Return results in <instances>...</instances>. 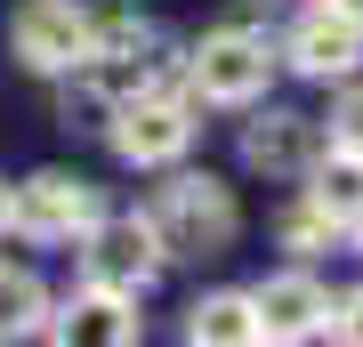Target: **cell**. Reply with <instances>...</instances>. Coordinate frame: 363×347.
<instances>
[{"label": "cell", "instance_id": "obj_4", "mask_svg": "<svg viewBox=\"0 0 363 347\" xmlns=\"http://www.w3.org/2000/svg\"><path fill=\"white\" fill-rule=\"evenodd\" d=\"M9 226L33 234V243H81L97 226V186L73 178V170H40V178L9 186Z\"/></svg>", "mask_w": 363, "mask_h": 347}, {"label": "cell", "instance_id": "obj_12", "mask_svg": "<svg viewBox=\"0 0 363 347\" xmlns=\"http://www.w3.org/2000/svg\"><path fill=\"white\" fill-rule=\"evenodd\" d=\"M307 194L331 210L339 226H347L355 210H363V154H347V145H323V154H315V170H307Z\"/></svg>", "mask_w": 363, "mask_h": 347}, {"label": "cell", "instance_id": "obj_14", "mask_svg": "<svg viewBox=\"0 0 363 347\" xmlns=\"http://www.w3.org/2000/svg\"><path fill=\"white\" fill-rule=\"evenodd\" d=\"M331 234H339V219H331L323 202H315V194H307V202L291 210V219H283V243H291V250H323Z\"/></svg>", "mask_w": 363, "mask_h": 347}, {"label": "cell", "instance_id": "obj_6", "mask_svg": "<svg viewBox=\"0 0 363 347\" xmlns=\"http://www.w3.org/2000/svg\"><path fill=\"white\" fill-rule=\"evenodd\" d=\"M267 73H274V49H267V33H250V25L210 33L202 49L186 57V81H194L210 105H250L267 89Z\"/></svg>", "mask_w": 363, "mask_h": 347}, {"label": "cell", "instance_id": "obj_10", "mask_svg": "<svg viewBox=\"0 0 363 347\" xmlns=\"http://www.w3.org/2000/svg\"><path fill=\"white\" fill-rule=\"evenodd\" d=\"M40 331L65 339V347H130V339H138V299H130V291H97V283H89L65 315L40 323Z\"/></svg>", "mask_w": 363, "mask_h": 347}, {"label": "cell", "instance_id": "obj_5", "mask_svg": "<svg viewBox=\"0 0 363 347\" xmlns=\"http://www.w3.org/2000/svg\"><path fill=\"white\" fill-rule=\"evenodd\" d=\"M162 258H169V250H162V234L145 226V219H105V210H97V226L81 234V283L138 299V291L162 275Z\"/></svg>", "mask_w": 363, "mask_h": 347}, {"label": "cell", "instance_id": "obj_7", "mask_svg": "<svg viewBox=\"0 0 363 347\" xmlns=\"http://www.w3.org/2000/svg\"><path fill=\"white\" fill-rule=\"evenodd\" d=\"M291 65L315 73V81H347L363 65V16L347 9V0H315V9L291 25Z\"/></svg>", "mask_w": 363, "mask_h": 347}, {"label": "cell", "instance_id": "obj_13", "mask_svg": "<svg viewBox=\"0 0 363 347\" xmlns=\"http://www.w3.org/2000/svg\"><path fill=\"white\" fill-rule=\"evenodd\" d=\"M49 323V291L33 267H0V339H25Z\"/></svg>", "mask_w": 363, "mask_h": 347}, {"label": "cell", "instance_id": "obj_15", "mask_svg": "<svg viewBox=\"0 0 363 347\" xmlns=\"http://www.w3.org/2000/svg\"><path fill=\"white\" fill-rule=\"evenodd\" d=\"M331 145H347V154H363V89H347L331 105Z\"/></svg>", "mask_w": 363, "mask_h": 347}, {"label": "cell", "instance_id": "obj_18", "mask_svg": "<svg viewBox=\"0 0 363 347\" xmlns=\"http://www.w3.org/2000/svg\"><path fill=\"white\" fill-rule=\"evenodd\" d=\"M347 234H355V243H363V210H355V219H347Z\"/></svg>", "mask_w": 363, "mask_h": 347}, {"label": "cell", "instance_id": "obj_9", "mask_svg": "<svg viewBox=\"0 0 363 347\" xmlns=\"http://www.w3.org/2000/svg\"><path fill=\"white\" fill-rule=\"evenodd\" d=\"M323 145H331L323 121H307V114H267V121L242 129V162L267 170V178H307Z\"/></svg>", "mask_w": 363, "mask_h": 347}, {"label": "cell", "instance_id": "obj_3", "mask_svg": "<svg viewBox=\"0 0 363 347\" xmlns=\"http://www.w3.org/2000/svg\"><path fill=\"white\" fill-rule=\"evenodd\" d=\"M89 40H97V9H81V0H25L9 16V49L25 73H65L89 57Z\"/></svg>", "mask_w": 363, "mask_h": 347}, {"label": "cell", "instance_id": "obj_17", "mask_svg": "<svg viewBox=\"0 0 363 347\" xmlns=\"http://www.w3.org/2000/svg\"><path fill=\"white\" fill-rule=\"evenodd\" d=\"M0 234H9V186H0Z\"/></svg>", "mask_w": 363, "mask_h": 347}, {"label": "cell", "instance_id": "obj_2", "mask_svg": "<svg viewBox=\"0 0 363 347\" xmlns=\"http://www.w3.org/2000/svg\"><path fill=\"white\" fill-rule=\"evenodd\" d=\"M105 138H113V154L130 170H162V162H178L186 145H194V97L145 81V89H130L105 114Z\"/></svg>", "mask_w": 363, "mask_h": 347}, {"label": "cell", "instance_id": "obj_11", "mask_svg": "<svg viewBox=\"0 0 363 347\" xmlns=\"http://www.w3.org/2000/svg\"><path fill=\"white\" fill-rule=\"evenodd\" d=\"M186 339H194V347H259V307H250V291H210V299H194Z\"/></svg>", "mask_w": 363, "mask_h": 347}, {"label": "cell", "instance_id": "obj_1", "mask_svg": "<svg viewBox=\"0 0 363 347\" xmlns=\"http://www.w3.org/2000/svg\"><path fill=\"white\" fill-rule=\"evenodd\" d=\"M145 226L162 234V250H169V258H178V250L210 258V250H226V243H234L242 210H234V194L210 178V170H186V178L154 186V202H145Z\"/></svg>", "mask_w": 363, "mask_h": 347}, {"label": "cell", "instance_id": "obj_8", "mask_svg": "<svg viewBox=\"0 0 363 347\" xmlns=\"http://www.w3.org/2000/svg\"><path fill=\"white\" fill-rule=\"evenodd\" d=\"M250 307H259V339H315V331H331V291L315 283V275H267V283L250 291Z\"/></svg>", "mask_w": 363, "mask_h": 347}, {"label": "cell", "instance_id": "obj_16", "mask_svg": "<svg viewBox=\"0 0 363 347\" xmlns=\"http://www.w3.org/2000/svg\"><path fill=\"white\" fill-rule=\"evenodd\" d=\"M331 331L363 347V291H347V299H331Z\"/></svg>", "mask_w": 363, "mask_h": 347}]
</instances>
